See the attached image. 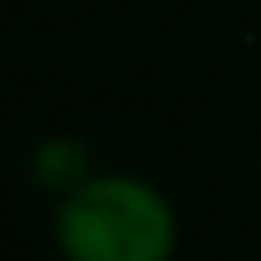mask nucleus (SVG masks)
<instances>
[{
	"label": "nucleus",
	"mask_w": 261,
	"mask_h": 261,
	"mask_svg": "<svg viewBox=\"0 0 261 261\" xmlns=\"http://www.w3.org/2000/svg\"><path fill=\"white\" fill-rule=\"evenodd\" d=\"M179 246L174 205L139 174H82L57 210L62 261H169Z\"/></svg>",
	"instance_id": "nucleus-1"
}]
</instances>
